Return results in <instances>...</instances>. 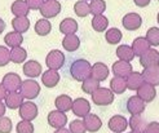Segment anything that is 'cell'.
Returning a JSON list of instances; mask_svg holds the SVG:
<instances>
[{"label":"cell","instance_id":"836d02e7","mask_svg":"<svg viewBox=\"0 0 159 133\" xmlns=\"http://www.w3.org/2000/svg\"><path fill=\"white\" fill-rule=\"evenodd\" d=\"M91 25H92L94 31H97V33H104L109 26V20L105 17L104 14L93 16V20L91 22Z\"/></svg>","mask_w":159,"mask_h":133},{"label":"cell","instance_id":"11a10c76","mask_svg":"<svg viewBox=\"0 0 159 133\" xmlns=\"http://www.w3.org/2000/svg\"><path fill=\"white\" fill-rule=\"evenodd\" d=\"M84 2H87V0H84ZM91 2H92V0H91Z\"/></svg>","mask_w":159,"mask_h":133},{"label":"cell","instance_id":"f5cc1de1","mask_svg":"<svg viewBox=\"0 0 159 133\" xmlns=\"http://www.w3.org/2000/svg\"><path fill=\"white\" fill-rule=\"evenodd\" d=\"M157 21H158V23H159V13H158V16H157Z\"/></svg>","mask_w":159,"mask_h":133},{"label":"cell","instance_id":"3957f363","mask_svg":"<svg viewBox=\"0 0 159 133\" xmlns=\"http://www.w3.org/2000/svg\"><path fill=\"white\" fill-rule=\"evenodd\" d=\"M18 92L23 96V98L31 101V100H35L39 96V93H40V85H39V83L35 80L27 79V80L22 82L21 88Z\"/></svg>","mask_w":159,"mask_h":133},{"label":"cell","instance_id":"4316f807","mask_svg":"<svg viewBox=\"0 0 159 133\" xmlns=\"http://www.w3.org/2000/svg\"><path fill=\"white\" fill-rule=\"evenodd\" d=\"M54 105L57 107V110L61 113H67L73 107V100L67 95H61L54 100Z\"/></svg>","mask_w":159,"mask_h":133},{"label":"cell","instance_id":"5b68a950","mask_svg":"<svg viewBox=\"0 0 159 133\" xmlns=\"http://www.w3.org/2000/svg\"><path fill=\"white\" fill-rule=\"evenodd\" d=\"M40 13L43 18H54L57 17L61 12V4L58 0H48V2H44L43 5L40 7Z\"/></svg>","mask_w":159,"mask_h":133},{"label":"cell","instance_id":"74e56055","mask_svg":"<svg viewBox=\"0 0 159 133\" xmlns=\"http://www.w3.org/2000/svg\"><path fill=\"white\" fill-rule=\"evenodd\" d=\"M98 88H100V82L93 79V78H88V79L84 80L82 84V91L91 96L93 95V92H96Z\"/></svg>","mask_w":159,"mask_h":133},{"label":"cell","instance_id":"6da1fadb","mask_svg":"<svg viewBox=\"0 0 159 133\" xmlns=\"http://www.w3.org/2000/svg\"><path fill=\"white\" fill-rule=\"evenodd\" d=\"M92 65L85 60H75L70 66V75L76 82H84L91 78Z\"/></svg>","mask_w":159,"mask_h":133},{"label":"cell","instance_id":"4dcf8cb0","mask_svg":"<svg viewBox=\"0 0 159 133\" xmlns=\"http://www.w3.org/2000/svg\"><path fill=\"white\" fill-rule=\"evenodd\" d=\"M4 42L11 48H17V47H21V44L23 43V36L20 33L12 31V33H8L4 36Z\"/></svg>","mask_w":159,"mask_h":133},{"label":"cell","instance_id":"60d3db41","mask_svg":"<svg viewBox=\"0 0 159 133\" xmlns=\"http://www.w3.org/2000/svg\"><path fill=\"white\" fill-rule=\"evenodd\" d=\"M11 62V51L4 45H0V67H4Z\"/></svg>","mask_w":159,"mask_h":133},{"label":"cell","instance_id":"f6af8a7d","mask_svg":"<svg viewBox=\"0 0 159 133\" xmlns=\"http://www.w3.org/2000/svg\"><path fill=\"white\" fill-rule=\"evenodd\" d=\"M27 7L30 8V11H39L40 7L43 5L44 0H25Z\"/></svg>","mask_w":159,"mask_h":133},{"label":"cell","instance_id":"ba28073f","mask_svg":"<svg viewBox=\"0 0 159 133\" xmlns=\"http://www.w3.org/2000/svg\"><path fill=\"white\" fill-rule=\"evenodd\" d=\"M71 111H73V114L76 115L78 118H84V116H87L91 113V104L85 98L79 97V98L73 101Z\"/></svg>","mask_w":159,"mask_h":133},{"label":"cell","instance_id":"8fae6325","mask_svg":"<svg viewBox=\"0 0 159 133\" xmlns=\"http://www.w3.org/2000/svg\"><path fill=\"white\" fill-rule=\"evenodd\" d=\"M107 127L114 133H123L127 129V127H128V120L123 115H114L110 118Z\"/></svg>","mask_w":159,"mask_h":133},{"label":"cell","instance_id":"bcb514c9","mask_svg":"<svg viewBox=\"0 0 159 133\" xmlns=\"http://www.w3.org/2000/svg\"><path fill=\"white\" fill-rule=\"evenodd\" d=\"M144 133H159V123H157V122L149 123Z\"/></svg>","mask_w":159,"mask_h":133},{"label":"cell","instance_id":"e575fe53","mask_svg":"<svg viewBox=\"0 0 159 133\" xmlns=\"http://www.w3.org/2000/svg\"><path fill=\"white\" fill-rule=\"evenodd\" d=\"M26 58H27V52L22 47L11 49V61L13 64H22V62L26 61Z\"/></svg>","mask_w":159,"mask_h":133},{"label":"cell","instance_id":"484cf974","mask_svg":"<svg viewBox=\"0 0 159 133\" xmlns=\"http://www.w3.org/2000/svg\"><path fill=\"white\" fill-rule=\"evenodd\" d=\"M11 12L16 17H27V14L30 13V8L23 0H16L11 5Z\"/></svg>","mask_w":159,"mask_h":133},{"label":"cell","instance_id":"f546056e","mask_svg":"<svg viewBox=\"0 0 159 133\" xmlns=\"http://www.w3.org/2000/svg\"><path fill=\"white\" fill-rule=\"evenodd\" d=\"M12 27L16 33L23 34L30 29V20L27 17H16L12 20Z\"/></svg>","mask_w":159,"mask_h":133},{"label":"cell","instance_id":"1f68e13d","mask_svg":"<svg viewBox=\"0 0 159 133\" xmlns=\"http://www.w3.org/2000/svg\"><path fill=\"white\" fill-rule=\"evenodd\" d=\"M110 89H111V92H113L114 95H122V93H124L125 89H127L125 79L114 76L113 79L110 80Z\"/></svg>","mask_w":159,"mask_h":133},{"label":"cell","instance_id":"ffe728a7","mask_svg":"<svg viewBox=\"0 0 159 133\" xmlns=\"http://www.w3.org/2000/svg\"><path fill=\"white\" fill-rule=\"evenodd\" d=\"M60 79L61 76L57 71H54V70H47L42 74V83L44 87L47 88H54L56 85L60 83Z\"/></svg>","mask_w":159,"mask_h":133},{"label":"cell","instance_id":"7402d4cb","mask_svg":"<svg viewBox=\"0 0 159 133\" xmlns=\"http://www.w3.org/2000/svg\"><path fill=\"white\" fill-rule=\"evenodd\" d=\"M150 49V44L149 42L146 40V38H142V36H139L133 40L132 43V51L134 53V56H139L141 57L144 53H146Z\"/></svg>","mask_w":159,"mask_h":133},{"label":"cell","instance_id":"7bdbcfd3","mask_svg":"<svg viewBox=\"0 0 159 133\" xmlns=\"http://www.w3.org/2000/svg\"><path fill=\"white\" fill-rule=\"evenodd\" d=\"M16 131H17V133H34V126L31 122L21 120L16 127Z\"/></svg>","mask_w":159,"mask_h":133},{"label":"cell","instance_id":"9a60e30c","mask_svg":"<svg viewBox=\"0 0 159 133\" xmlns=\"http://www.w3.org/2000/svg\"><path fill=\"white\" fill-rule=\"evenodd\" d=\"M137 96L144 101V102H152L154 101V98L157 97V91H155V87L152 84H148V83H144L141 87L137 89Z\"/></svg>","mask_w":159,"mask_h":133},{"label":"cell","instance_id":"681fc988","mask_svg":"<svg viewBox=\"0 0 159 133\" xmlns=\"http://www.w3.org/2000/svg\"><path fill=\"white\" fill-rule=\"evenodd\" d=\"M5 109H7L5 104H3L2 101H0V118H2V116H4V114H5Z\"/></svg>","mask_w":159,"mask_h":133},{"label":"cell","instance_id":"f907efd6","mask_svg":"<svg viewBox=\"0 0 159 133\" xmlns=\"http://www.w3.org/2000/svg\"><path fill=\"white\" fill-rule=\"evenodd\" d=\"M4 30H5V22L3 18H0V34H2Z\"/></svg>","mask_w":159,"mask_h":133},{"label":"cell","instance_id":"cb8c5ba5","mask_svg":"<svg viewBox=\"0 0 159 133\" xmlns=\"http://www.w3.org/2000/svg\"><path fill=\"white\" fill-rule=\"evenodd\" d=\"M125 83H127V89L137 91L145 82H144V78H142V74L133 71L125 78Z\"/></svg>","mask_w":159,"mask_h":133},{"label":"cell","instance_id":"d590c367","mask_svg":"<svg viewBox=\"0 0 159 133\" xmlns=\"http://www.w3.org/2000/svg\"><path fill=\"white\" fill-rule=\"evenodd\" d=\"M122 38H123V35H122V31L119 30V29H116V27H113V29H109L107 31H106V34H105V39H106V42L109 43V44H118L119 42L122 40Z\"/></svg>","mask_w":159,"mask_h":133},{"label":"cell","instance_id":"d6986e66","mask_svg":"<svg viewBox=\"0 0 159 133\" xmlns=\"http://www.w3.org/2000/svg\"><path fill=\"white\" fill-rule=\"evenodd\" d=\"M109 67L102 64V62H96L93 66H92V73H91V78L96 79L97 82H104L107 79L109 76Z\"/></svg>","mask_w":159,"mask_h":133},{"label":"cell","instance_id":"9c48e42d","mask_svg":"<svg viewBox=\"0 0 159 133\" xmlns=\"http://www.w3.org/2000/svg\"><path fill=\"white\" fill-rule=\"evenodd\" d=\"M122 25L128 31H136L142 25V18L139 13H127L122 20Z\"/></svg>","mask_w":159,"mask_h":133},{"label":"cell","instance_id":"8d00e7d4","mask_svg":"<svg viewBox=\"0 0 159 133\" xmlns=\"http://www.w3.org/2000/svg\"><path fill=\"white\" fill-rule=\"evenodd\" d=\"M74 12L78 17H87L88 14H91V7L84 0H79L74 5Z\"/></svg>","mask_w":159,"mask_h":133},{"label":"cell","instance_id":"b9f144b4","mask_svg":"<svg viewBox=\"0 0 159 133\" xmlns=\"http://www.w3.org/2000/svg\"><path fill=\"white\" fill-rule=\"evenodd\" d=\"M69 131H70V133H85L87 132L83 120H79V119H75L70 123Z\"/></svg>","mask_w":159,"mask_h":133},{"label":"cell","instance_id":"83f0119b","mask_svg":"<svg viewBox=\"0 0 159 133\" xmlns=\"http://www.w3.org/2000/svg\"><path fill=\"white\" fill-rule=\"evenodd\" d=\"M78 22L73 18H65V20H62V22L60 23V31L62 34H65V35H70V34H75L76 31H78Z\"/></svg>","mask_w":159,"mask_h":133},{"label":"cell","instance_id":"8992f818","mask_svg":"<svg viewBox=\"0 0 159 133\" xmlns=\"http://www.w3.org/2000/svg\"><path fill=\"white\" fill-rule=\"evenodd\" d=\"M22 79L18 74L16 73H8L4 75L3 80H2V84L3 87L5 88V91L9 93V92H18L20 88H21V84H22Z\"/></svg>","mask_w":159,"mask_h":133},{"label":"cell","instance_id":"2e32d148","mask_svg":"<svg viewBox=\"0 0 159 133\" xmlns=\"http://www.w3.org/2000/svg\"><path fill=\"white\" fill-rule=\"evenodd\" d=\"M22 70H23V74H25L27 78H33V79H35V78L42 75L43 67H42V65L39 64L38 61L31 60V61L25 62V65H23Z\"/></svg>","mask_w":159,"mask_h":133},{"label":"cell","instance_id":"277c9868","mask_svg":"<svg viewBox=\"0 0 159 133\" xmlns=\"http://www.w3.org/2000/svg\"><path fill=\"white\" fill-rule=\"evenodd\" d=\"M45 65L48 66L49 70H57L62 69V66L65 65V54H63L61 51H51L45 57Z\"/></svg>","mask_w":159,"mask_h":133},{"label":"cell","instance_id":"db71d44e","mask_svg":"<svg viewBox=\"0 0 159 133\" xmlns=\"http://www.w3.org/2000/svg\"><path fill=\"white\" fill-rule=\"evenodd\" d=\"M129 133H140V132H134V131H132V132H129Z\"/></svg>","mask_w":159,"mask_h":133},{"label":"cell","instance_id":"c3c4849f","mask_svg":"<svg viewBox=\"0 0 159 133\" xmlns=\"http://www.w3.org/2000/svg\"><path fill=\"white\" fill-rule=\"evenodd\" d=\"M7 95H8V92H7V91H5V88L3 87V84H2V83H0V101H3V100H5Z\"/></svg>","mask_w":159,"mask_h":133},{"label":"cell","instance_id":"7dc6e473","mask_svg":"<svg viewBox=\"0 0 159 133\" xmlns=\"http://www.w3.org/2000/svg\"><path fill=\"white\" fill-rule=\"evenodd\" d=\"M133 3L140 8H145L150 4V0H133Z\"/></svg>","mask_w":159,"mask_h":133},{"label":"cell","instance_id":"9f6ffc18","mask_svg":"<svg viewBox=\"0 0 159 133\" xmlns=\"http://www.w3.org/2000/svg\"><path fill=\"white\" fill-rule=\"evenodd\" d=\"M45 2H48V0H45Z\"/></svg>","mask_w":159,"mask_h":133},{"label":"cell","instance_id":"f35d334b","mask_svg":"<svg viewBox=\"0 0 159 133\" xmlns=\"http://www.w3.org/2000/svg\"><path fill=\"white\" fill-rule=\"evenodd\" d=\"M89 7H91V13L93 16H100L106 11V2L105 0H92Z\"/></svg>","mask_w":159,"mask_h":133},{"label":"cell","instance_id":"30bf717a","mask_svg":"<svg viewBox=\"0 0 159 133\" xmlns=\"http://www.w3.org/2000/svg\"><path fill=\"white\" fill-rule=\"evenodd\" d=\"M47 122H48V124L52 128H56V129L63 128L67 123V116L65 113H61L58 110H53L47 116Z\"/></svg>","mask_w":159,"mask_h":133},{"label":"cell","instance_id":"e0dca14e","mask_svg":"<svg viewBox=\"0 0 159 133\" xmlns=\"http://www.w3.org/2000/svg\"><path fill=\"white\" fill-rule=\"evenodd\" d=\"M144 82L148 84H152L154 87L159 85V65L157 66H150L144 69V71L141 73Z\"/></svg>","mask_w":159,"mask_h":133},{"label":"cell","instance_id":"d6a6232c","mask_svg":"<svg viewBox=\"0 0 159 133\" xmlns=\"http://www.w3.org/2000/svg\"><path fill=\"white\" fill-rule=\"evenodd\" d=\"M34 30H35V33H36L39 36H47V35H48V34L51 33V30H52V25H51L49 20H47V18H42V20L36 21L35 26H34Z\"/></svg>","mask_w":159,"mask_h":133},{"label":"cell","instance_id":"4fadbf2b","mask_svg":"<svg viewBox=\"0 0 159 133\" xmlns=\"http://www.w3.org/2000/svg\"><path fill=\"white\" fill-rule=\"evenodd\" d=\"M111 71H113L114 76L118 78H123L125 79L131 73H133V69L131 62H124V61H116L113 64V67H111Z\"/></svg>","mask_w":159,"mask_h":133},{"label":"cell","instance_id":"d4e9b609","mask_svg":"<svg viewBox=\"0 0 159 133\" xmlns=\"http://www.w3.org/2000/svg\"><path fill=\"white\" fill-rule=\"evenodd\" d=\"M128 126L134 132L144 133L146 127H148V123H146V120L142 118L141 115H131V118L128 120Z\"/></svg>","mask_w":159,"mask_h":133},{"label":"cell","instance_id":"816d5d0a","mask_svg":"<svg viewBox=\"0 0 159 133\" xmlns=\"http://www.w3.org/2000/svg\"><path fill=\"white\" fill-rule=\"evenodd\" d=\"M54 133H70V131L63 127V128H58V129H56V132H54Z\"/></svg>","mask_w":159,"mask_h":133},{"label":"cell","instance_id":"5bb4252c","mask_svg":"<svg viewBox=\"0 0 159 133\" xmlns=\"http://www.w3.org/2000/svg\"><path fill=\"white\" fill-rule=\"evenodd\" d=\"M140 65L144 69L159 65V52L153 49V48H150L146 53H144L140 57Z\"/></svg>","mask_w":159,"mask_h":133},{"label":"cell","instance_id":"ab89813d","mask_svg":"<svg viewBox=\"0 0 159 133\" xmlns=\"http://www.w3.org/2000/svg\"><path fill=\"white\" fill-rule=\"evenodd\" d=\"M146 40L150 45L158 47L159 45V29L158 27H150L146 33Z\"/></svg>","mask_w":159,"mask_h":133},{"label":"cell","instance_id":"44dd1931","mask_svg":"<svg viewBox=\"0 0 159 133\" xmlns=\"http://www.w3.org/2000/svg\"><path fill=\"white\" fill-rule=\"evenodd\" d=\"M25 102L23 101V96L20 92H9L5 97V106L11 110H17L21 107V105Z\"/></svg>","mask_w":159,"mask_h":133},{"label":"cell","instance_id":"f1b7e54d","mask_svg":"<svg viewBox=\"0 0 159 133\" xmlns=\"http://www.w3.org/2000/svg\"><path fill=\"white\" fill-rule=\"evenodd\" d=\"M116 57L119 61H124V62H131L134 58V53L132 51V47L129 45H119L116 49Z\"/></svg>","mask_w":159,"mask_h":133},{"label":"cell","instance_id":"52a82bcc","mask_svg":"<svg viewBox=\"0 0 159 133\" xmlns=\"http://www.w3.org/2000/svg\"><path fill=\"white\" fill-rule=\"evenodd\" d=\"M38 106L31 102V101H27V102H23L21 105V107L18 109V114L21 116L22 120L26 122H33L36 116H38Z\"/></svg>","mask_w":159,"mask_h":133},{"label":"cell","instance_id":"ee69618b","mask_svg":"<svg viewBox=\"0 0 159 133\" xmlns=\"http://www.w3.org/2000/svg\"><path fill=\"white\" fill-rule=\"evenodd\" d=\"M12 132V120L7 116L0 118V133H11Z\"/></svg>","mask_w":159,"mask_h":133},{"label":"cell","instance_id":"603a6c76","mask_svg":"<svg viewBox=\"0 0 159 133\" xmlns=\"http://www.w3.org/2000/svg\"><path fill=\"white\" fill-rule=\"evenodd\" d=\"M62 47L63 49L67 52H75L80 47V39H79L75 34L65 35V38L62 39Z\"/></svg>","mask_w":159,"mask_h":133},{"label":"cell","instance_id":"7a4b0ae2","mask_svg":"<svg viewBox=\"0 0 159 133\" xmlns=\"http://www.w3.org/2000/svg\"><path fill=\"white\" fill-rule=\"evenodd\" d=\"M92 102L96 106H109L114 102V93L110 88L100 87L92 95Z\"/></svg>","mask_w":159,"mask_h":133},{"label":"cell","instance_id":"7c38bea8","mask_svg":"<svg viewBox=\"0 0 159 133\" xmlns=\"http://www.w3.org/2000/svg\"><path fill=\"white\" fill-rule=\"evenodd\" d=\"M127 111L131 115H141L145 111V102L139 96H132L127 101Z\"/></svg>","mask_w":159,"mask_h":133},{"label":"cell","instance_id":"ac0fdd59","mask_svg":"<svg viewBox=\"0 0 159 133\" xmlns=\"http://www.w3.org/2000/svg\"><path fill=\"white\" fill-rule=\"evenodd\" d=\"M83 123L85 126V129L91 133H96L101 129L102 127V120L100 119V116L96 114H88L87 116L83 118Z\"/></svg>","mask_w":159,"mask_h":133}]
</instances>
